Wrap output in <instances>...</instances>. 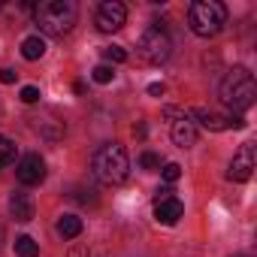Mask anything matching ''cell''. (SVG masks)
Returning a JSON list of instances; mask_svg holds the SVG:
<instances>
[{"mask_svg":"<svg viewBox=\"0 0 257 257\" xmlns=\"http://www.w3.org/2000/svg\"><path fill=\"white\" fill-rule=\"evenodd\" d=\"M19 97H22V103H37V100H40V88H34V85H25Z\"/></svg>","mask_w":257,"mask_h":257,"instance_id":"obj_21","label":"cell"},{"mask_svg":"<svg viewBox=\"0 0 257 257\" xmlns=\"http://www.w3.org/2000/svg\"><path fill=\"white\" fill-rule=\"evenodd\" d=\"M16 143L10 140V137H4V134H0V170H4V167H10V164H16Z\"/></svg>","mask_w":257,"mask_h":257,"instance_id":"obj_15","label":"cell"},{"mask_svg":"<svg viewBox=\"0 0 257 257\" xmlns=\"http://www.w3.org/2000/svg\"><path fill=\"white\" fill-rule=\"evenodd\" d=\"M91 170H94V179L100 185H121L131 173V161H127V152L124 146L118 143H106L94 152V161H91Z\"/></svg>","mask_w":257,"mask_h":257,"instance_id":"obj_2","label":"cell"},{"mask_svg":"<svg viewBox=\"0 0 257 257\" xmlns=\"http://www.w3.org/2000/svg\"><path fill=\"white\" fill-rule=\"evenodd\" d=\"M16 254L19 257H40V245L31 236H19L16 239Z\"/></svg>","mask_w":257,"mask_h":257,"instance_id":"obj_16","label":"cell"},{"mask_svg":"<svg viewBox=\"0 0 257 257\" xmlns=\"http://www.w3.org/2000/svg\"><path fill=\"white\" fill-rule=\"evenodd\" d=\"M251 173H254V146L245 143V146L233 155L230 170H227V179H230V182H248Z\"/></svg>","mask_w":257,"mask_h":257,"instance_id":"obj_9","label":"cell"},{"mask_svg":"<svg viewBox=\"0 0 257 257\" xmlns=\"http://www.w3.org/2000/svg\"><path fill=\"white\" fill-rule=\"evenodd\" d=\"M149 94H152V97H164V85H161V82H152V85H149Z\"/></svg>","mask_w":257,"mask_h":257,"instance_id":"obj_23","label":"cell"},{"mask_svg":"<svg viewBox=\"0 0 257 257\" xmlns=\"http://www.w3.org/2000/svg\"><path fill=\"white\" fill-rule=\"evenodd\" d=\"M140 167H143V170H161V158H158L155 152H143V155H140Z\"/></svg>","mask_w":257,"mask_h":257,"instance_id":"obj_19","label":"cell"},{"mask_svg":"<svg viewBox=\"0 0 257 257\" xmlns=\"http://www.w3.org/2000/svg\"><path fill=\"white\" fill-rule=\"evenodd\" d=\"M94 22H97V31H100V34H115V31L124 28L127 10H124V4H118V0H103V4L97 7Z\"/></svg>","mask_w":257,"mask_h":257,"instance_id":"obj_7","label":"cell"},{"mask_svg":"<svg viewBox=\"0 0 257 257\" xmlns=\"http://www.w3.org/2000/svg\"><path fill=\"white\" fill-rule=\"evenodd\" d=\"M0 112H4V109H0Z\"/></svg>","mask_w":257,"mask_h":257,"instance_id":"obj_25","label":"cell"},{"mask_svg":"<svg viewBox=\"0 0 257 257\" xmlns=\"http://www.w3.org/2000/svg\"><path fill=\"white\" fill-rule=\"evenodd\" d=\"M161 176H164V179L173 185V182H179V176H182V167H179V164H167V167L161 170Z\"/></svg>","mask_w":257,"mask_h":257,"instance_id":"obj_20","label":"cell"},{"mask_svg":"<svg viewBox=\"0 0 257 257\" xmlns=\"http://www.w3.org/2000/svg\"><path fill=\"white\" fill-rule=\"evenodd\" d=\"M254 97H257V85H254L251 70L233 67L224 76V82H221V100H224V106H230L233 112H245V109L254 106Z\"/></svg>","mask_w":257,"mask_h":257,"instance_id":"obj_3","label":"cell"},{"mask_svg":"<svg viewBox=\"0 0 257 257\" xmlns=\"http://www.w3.org/2000/svg\"><path fill=\"white\" fill-rule=\"evenodd\" d=\"M182 215H185V206H182V200H179V197H170V200L155 203V218H158L161 224H167V227L179 224V218H182Z\"/></svg>","mask_w":257,"mask_h":257,"instance_id":"obj_12","label":"cell"},{"mask_svg":"<svg viewBox=\"0 0 257 257\" xmlns=\"http://www.w3.org/2000/svg\"><path fill=\"white\" fill-rule=\"evenodd\" d=\"M43 55H46V40L43 37H28L22 43V58L25 61H40Z\"/></svg>","mask_w":257,"mask_h":257,"instance_id":"obj_14","label":"cell"},{"mask_svg":"<svg viewBox=\"0 0 257 257\" xmlns=\"http://www.w3.org/2000/svg\"><path fill=\"white\" fill-rule=\"evenodd\" d=\"M34 197L31 194H25V191H16V194H10V215L19 221V224H28L31 218H34Z\"/></svg>","mask_w":257,"mask_h":257,"instance_id":"obj_11","label":"cell"},{"mask_svg":"<svg viewBox=\"0 0 257 257\" xmlns=\"http://www.w3.org/2000/svg\"><path fill=\"white\" fill-rule=\"evenodd\" d=\"M188 118H197L194 124H200V127H206V131H242L245 127V118L242 115H218L215 109H206V106H194V109H188Z\"/></svg>","mask_w":257,"mask_h":257,"instance_id":"obj_6","label":"cell"},{"mask_svg":"<svg viewBox=\"0 0 257 257\" xmlns=\"http://www.w3.org/2000/svg\"><path fill=\"white\" fill-rule=\"evenodd\" d=\"M137 55H140L143 64H152V67L164 64V61L173 55V40H170V34H167L161 25H152V28L140 37V43H137Z\"/></svg>","mask_w":257,"mask_h":257,"instance_id":"obj_5","label":"cell"},{"mask_svg":"<svg viewBox=\"0 0 257 257\" xmlns=\"http://www.w3.org/2000/svg\"><path fill=\"white\" fill-rule=\"evenodd\" d=\"M34 22L46 37H64L76 25V4L73 0H43L34 7Z\"/></svg>","mask_w":257,"mask_h":257,"instance_id":"obj_1","label":"cell"},{"mask_svg":"<svg viewBox=\"0 0 257 257\" xmlns=\"http://www.w3.org/2000/svg\"><path fill=\"white\" fill-rule=\"evenodd\" d=\"M16 176H19V182L22 185H40L43 179H46V161L37 155V152H31V155H22L19 158V164H16Z\"/></svg>","mask_w":257,"mask_h":257,"instance_id":"obj_8","label":"cell"},{"mask_svg":"<svg viewBox=\"0 0 257 257\" xmlns=\"http://www.w3.org/2000/svg\"><path fill=\"white\" fill-rule=\"evenodd\" d=\"M79 233H82V218H79V215H61V218H58V236L76 239Z\"/></svg>","mask_w":257,"mask_h":257,"instance_id":"obj_13","label":"cell"},{"mask_svg":"<svg viewBox=\"0 0 257 257\" xmlns=\"http://www.w3.org/2000/svg\"><path fill=\"white\" fill-rule=\"evenodd\" d=\"M16 76H19V73H16V70H10V67L0 70V82H4V85H13V82H16Z\"/></svg>","mask_w":257,"mask_h":257,"instance_id":"obj_22","label":"cell"},{"mask_svg":"<svg viewBox=\"0 0 257 257\" xmlns=\"http://www.w3.org/2000/svg\"><path fill=\"white\" fill-rule=\"evenodd\" d=\"M103 58H106L109 64H124V61H127V52H124L121 46H106V49H103Z\"/></svg>","mask_w":257,"mask_h":257,"instance_id":"obj_18","label":"cell"},{"mask_svg":"<svg viewBox=\"0 0 257 257\" xmlns=\"http://www.w3.org/2000/svg\"><path fill=\"white\" fill-rule=\"evenodd\" d=\"M91 76H94V82H100V85H109V82L115 79V73H112L109 64H97V67L91 70Z\"/></svg>","mask_w":257,"mask_h":257,"instance_id":"obj_17","label":"cell"},{"mask_svg":"<svg viewBox=\"0 0 257 257\" xmlns=\"http://www.w3.org/2000/svg\"><path fill=\"white\" fill-rule=\"evenodd\" d=\"M173 143L179 146V149H191V146H197V137H200V131H197V124L188 118V112L182 115V118H176L173 121Z\"/></svg>","mask_w":257,"mask_h":257,"instance_id":"obj_10","label":"cell"},{"mask_svg":"<svg viewBox=\"0 0 257 257\" xmlns=\"http://www.w3.org/2000/svg\"><path fill=\"white\" fill-rule=\"evenodd\" d=\"M70 257H85V251H82V248H73V251H70Z\"/></svg>","mask_w":257,"mask_h":257,"instance_id":"obj_24","label":"cell"},{"mask_svg":"<svg viewBox=\"0 0 257 257\" xmlns=\"http://www.w3.org/2000/svg\"><path fill=\"white\" fill-rule=\"evenodd\" d=\"M188 25L203 40L218 37L227 25V7L218 4V0H194L191 10H188Z\"/></svg>","mask_w":257,"mask_h":257,"instance_id":"obj_4","label":"cell"}]
</instances>
